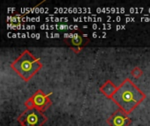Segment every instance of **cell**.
<instances>
[{"instance_id": "5b68a950", "label": "cell", "mask_w": 150, "mask_h": 126, "mask_svg": "<svg viewBox=\"0 0 150 126\" xmlns=\"http://www.w3.org/2000/svg\"><path fill=\"white\" fill-rule=\"evenodd\" d=\"M63 40L75 53H79L90 42V39L88 37L79 32L66 35Z\"/></svg>"}, {"instance_id": "3957f363", "label": "cell", "mask_w": 150, "mask_h": 126, "mask_svg": "<svg viewBox=\"0 0 150 126\" xmlns=\"http://www.w3.org/2000/svg\"><path fill=\"white\" fill-rule=\"evenodd\" d=\"M52 94L53 92H50L47 95L41 89H38L30 98L25 102L24 105L27 110L36 109L40 112H44L52 105V101L50 99V96Z\"/></svg>"}, {"instance_id": "7a4b0ae2", "label": "cell", "mask_w": 150, "mask_h": 126, "mask_svg": "<svg viewBox=\"0 0 150 126\" xmlns=\"http://www.w3.org/2000/svg\"><path fill=\"white\" fill-rule=\"evenodd\" d=\"M43 65L39 58H36L29 50H25L12 63L11 68L25 81H30L37 74Z\"/></svg>"}, {"instance_id": "6da1fadb", "label": "cell", "mask_w": 150, "mask_h": 126, "mask_svg": "<svg viewBox=\"0 0 150 126\" xmlns=\"http://www.w3.org/2000/svg\"><path fill=\"white\" fill-rule=\"evenodd\" d=\"M145 99L146 94L143 93V91L141 90L129 78H127L119 86L118 91L112 100L120 109L129 115Z\"/></svg>"}, {"instance_id": "ba28073f", "label": "cell", "mask_w": 150, "mask_h": 126, "mask_svg": "<svg viewBox=\"0 0 150 126\" xmlns=\"http://www.w3.org/2000/svg\"><path fill=\"white\" fill-rule=\"evenodd\" d=\"M131 75L132 76H134L135 79H139L140 77H142L143 75V70L139 68V67H135L133 68V70L131 71Z\"/></svg>"}, {"instance_id": "277c9868", "label": "cell", "mask_w": 150, "mask_h": 126, "mask_svg": "<svg viewBox=\"0 0 150 126\" xmlns=\"http://www.w3.org/2000/svg\"><path fill=\"white\" fill-rule=\"evenodd\" d=\"M17 119L21 126H43L47 121V118L36 109H26Z\"/></svg>"}, {"instance_id": "52a82bcc", "label": "cell", "mask_w": 150, "mask_h": 126, "mask_svg": "<svg viewBox=\"0 0 150 126\" xmlns=\"http://www.w3.org/2000/svg\"><path fill=\"white\" fill-rule=\"evenodd\" d=\"M119 87L116 86L111 80H107L103 85H101L99 87V90L100 92L107 98L109 99H112L113 96L116 94V92L118 91Z\"/></svg>"}, {"instance_id": "8992f818", "label": "cell", "mask_w": 150, "mask_h": 126, "mask_svg": "<svg viewBox=\"0 0 150 126\" xmlns=\"http://www.w3.org/2000/svg\"><path fill=\"white\" fill-rule=\"evenodd\" d=\"M106 123L109 126H129L132 124V119L125 111L119 109L107 118Z\"/></svg>"}]
</instances>
